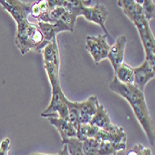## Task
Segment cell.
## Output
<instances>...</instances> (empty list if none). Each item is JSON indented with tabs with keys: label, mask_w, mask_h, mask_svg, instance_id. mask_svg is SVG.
<instances>
[{
	"label": "cell",
	"mask_w": 155,
	"mask_h": 155,
	"mask_svg": "<svg viewBox=\"0 0 155 155\" xmlns=\"http://www.w3.org/2000/svg\"><path fill=\"white\" fill-rule=\"evenodd\" d=\"M81 15L84 16L87 21L98 24L102 28L104 35L107 37H110L107 28L105 26V22L109 17V10L103 4L97 2L92 7H88V8L84 7Z\"/></svg>",
	"instance_id": "52a82bcc"
},
{
	"label": "cell",
	"mask_w": 155,
	"mask_h": 155,
	"mask_svg": "<svg viewBox=\"0 0 155 155\" xmlns=\"http://www.w3.org/2000/svg\"><path fill=\"white\" fill-rule=\"evenodd\" d=\"M137 3H139L140 6H141L144 18L146 19L147 21H150V20L154 19L155 16L154 1H152V0H143V1H137Z\"/></svg>",
	"instance_id": "ffe728a7"
},
{
	"label": "cell",
	"mask_w": 155,
	"mask_h": 155,
	"mask_svg": "<svg viewBox=\"0 0 155 155\" xmlns=\"http://www.w3.org/2000/svg\"><path fill=\"white\" fill-rule=\"evenodd\" d=\"M82 141V147L84 155H98L101 140L97 138H84Z\"/></svg>",
	"instance_id": "ac0fdd59"
},
{
	"label": "cell",
	"mask_w": 155,
	"mask_h": 155,
	"mask_svg": "<svg viewBox=\"0 0 155 155\" xmlns=\"http://www.w3.org/2000/svg\"><path fill=\"white\" fill-rule=\"evenodd\" d=\"M116 79L124 84H133L134 81V72L133 67L126 63H122L115 72Z\"/></svg>",
	"instance_id": "2e32d148"
},
{
	"label": "cell",
	"mask_w": 155,
	"mask_h": 155,
	"mask_svg": "<svg viewBox=\"0 0 155 155\" xmlns=\"http://www.w3.org/2000/svg\"><path fill=\"white\" fill-rule=\"evenodd\" d=\"M48 121L59 131L61 137V141H64L70 137H77L76 129L69 123V121L59 117H49Z\"/></svg>",
	"instance_id": "7c38bea8"
},
{
	"label": "cell",
	"mask_w": 155,
	"mask_h": 155,
	"mask_svg": "<svg viewBox=\"0 0 155 155\" xmlns=\"http://www.w3.org/2000/svg\"><path fill=\"white\" fill-rule=\"evenodd\" d=\"M10 147V139L8 137L3 139L0 143V155H8V150Z\"/></svg>",
	"instance_id": "7402d4cb"
},
{
	"label": "cell",
	"mask_w": 155,
	"mask_h": 155,
	"mask_svg": "<svg viewBox=\"0 0 155 155\" xmlns=\"http://www.w3.org/2000/svg\"><path fill=\"white\" fill-rule=\"evenodd\" d=\"M31 155H69L68 153V150H67V148L65 145H63L62 149L57 153V154H45V153H39V152H35V153H32Z\"/></svg>",
	"instance_id": "603a6c76"
},
{
	"label": "cell",
	"mask_w": 155,
	"mask_h": 155,
	"mask_svg": "<svg viewBox=\"0 0 155 155\" xmlns=\"http://www.w3.org/2000/svg\"><path fill=\"white\" fill-rule=\"evenodd\" d=\"M127 43V37L125 35H120L117 37L114 44L110 48L107 59L110 61V64L114 70V73L119 68V66L124 61V52L125 47Z\"/></svg>",
	"instance_id": "30bf717a"
},
{
	"label": "cell",
	"mask_w": 155,
	"mask_h": 155,
	"mask_svg": "<svg viewBox=\"0 0 155 155\" xmlns=\"http://www.w3.org/2000/svg\"><path fill=\"white\" fill-rule=\"evenodd\" d=\"M133 24L137 27V32L141 39L142 45L145 51V61L154 68L155 66V39L149 25V21H146L144 15L137 16L133 21Z\"/></svg>",
	"instance_id": "277c9868"
},
{
	"label": "cell",
	"mask_w": 155,
	"mask_h": 155,
	"mask_svg": "<svg viewBox=\"0 0 155 155\" xmlns=\"http://www.w3.org/2000/svg\"><path fill=\"white\" fill-rule=\"evenodd\" d=\"M117 5L122 8L123 12L127 16L131 22L136 17L143 13L141 6L135 0H119L117 1Z\"/></svg>",
	"instance_id": "5bb4252c"
},
{
	"label": "cell",
	"mask_w": 155,
	"mask_h": 155,
	"mask_svg": "<svg viewBox=\"0 0 155 155\" xmlns=\"http://www.w3.org/2000/svg\"><path fill=\"white\" fill-rule=\"evenodd\" d=\"M100 104L96 96L89 97L87 101L81 102H74V106L77 109L79 124H89L92 116L96 114L97 105Z\"/></svg>",
	"instance_id": "8fae6325"
},
{
	"label": "cell",
	"mask_w": 155,
	"mask_h": 155,
	"mask_svg": "<svg viewBox=\"0 0 155 155\" xmlns=\"http://www.w3.org/2000/svg\"><path fill=\"white\" fill-rule=\"evenodd\" d=\"M1 5L15 20L17 31L15 44L22 55L34 50L41 52L48 44L39 31L36 23L30 21L29 15L33 2L19 0H0Z\"/></svg>",
	"instance_id": "6da1fadb"
},
{
	"label": "cell",
	"mask_w": 155,
	"mask_h": 155,
	"mask_svg": "<svg viewBox=\"0 0 155 155\" xmlns=\"http://www.w3.org/2000/svg\"><path fill=\"white\" fill-rule=\"evenodd\" d=\"M126 149V143H115L108 141V140H101L98 155H116L119 151Z\"/></svg>",
	"instance_id": "9a60e30c"
},
{
	"label": "cell",
	"mask_w": 155,
	"mask_h": 155,
	"mask_svg": "<svg viewBox=\"0 0 155 155\" xmlns=\"http://www.w3.org/2000/svg\"><path fill=\"white\" fill-rule=\"evenodd\" d=\"M110 88L112 92L118 94L129 103L136 118L142 126L150 144L154 145V123L150 115L144 92L135 87L133 84H124L120 83L115 76L110 84Z\"/></svg>",
	"instance_id": "7a4b0ae2"
},
{
	"label": "cell",
	"mask_w": 155,
	"mask_h": 155,
	"mask_svg": "<svg viewBox=\"0 0 155 155\" xmlns=\"http://www.w3.org/2000/svg\"><path fill=\"white\" fill-rule=\"evenodd\" d=\"M108 37L105 35H89L87 37L86 48L91 55L96 64H98L102 60L107 59L110 46L109 45Z\"/></svg>",
	"instance_id": "8992f818"
},
{
	"label": "cell",
	"mask_w": 155,
	"mask_h": 155,
	"mask_svg": "<svg viewBox=\"0 0 155 155\" xmlns=\"http://www.w3.org/2000/svg\"><path fill=\"white\" fill-rule=\"evenodd\" d=\"M62 144L66 146L69 155H84L82 141L77 137H70L62 141Z\"/></svg>",
	"instance_id": "d6986e66"
},
{
	"label": "cell",
	"mask_w": 155,
	"mask_h": 155,
	"mask_svg": "<svg viewBox=\"0 0 155 155\" xmlns=\"http://www.w3.org/2000/svg\"><path fill=\"white\" fill-rule=\"evenodd\" d=\"M89 124L97 126L98 129L110 133H116L123 129L121 126H117L114 124H112L108 111L106 110L105 107L101 103L97 105L96 114L92 116Z\"/></svg>",
	"instance_id": "ba28073f"
},
{
	"label": "cell",
	"mask_w": 155,
	"mask_h": 155,
	"mask_svg": "<svg viewBox=\"0 0 155 155\" xmlns=\"http://www.w3.org/2000/svg\"><path fill=\"white\" fill-rule=\"evenodd\" d=\"M49 7L48 0H42V1L33 2L30 15L29 17H33L36 22L43 21V22H50L49 20Z\"/></svg>",
	"instance_id": "4fadbf2b"
},
{
	"label": "cell",
	"mask_w": 155,
	"mask_h": 155,
	"mask_svg": "<svg viewBox=\"0 0 155 155\" xmlns=\"http://www.w3.org/2000/svg\"><path fill=\"white\" fill-rule=\"evenodd\" d=\"M52 97L48 107L42 112L41 116L45 118L59 117L68 121V107L66 101L68 98L65 97L61 84L52 87Z\"/></svg>",
	"instance_id": "5b68a950"
},
{
	"label": "cell",
	"mask_w": 155,
	"mask_h": 155,
	"mask_svg": "<svg viewBox=\"0 0 155 155\" xmlns=\"http://www.w3.org/2000/svg\"><path fill=\"white\" fill-rule=\"evenodd\" d=\"M126 155H152L150 149L144 147L142 144H136Z\"/></svg>",
	"instance_id": "44dd1931"
},
{
	"label": "cell",
	"mask_w": 155,
	"mask_h": 155,
	"mask_svg": "<svg viewBox=\"0 0 155 155\" xmlns=\"http://www.w3.org/2000/svg\"><path fill=\"white\" fill-rule=\"evenodd\" d=\"M133 72H134L133 86L137 89L144 92L146 84L149 83V81L154 79L155 77L154 68L151 67L146 61H144L139 66L133 68Z\"/></svg>",
	"instance_id": "9c48e42d"
},
{
	"label": "cell",
	"mask_w": 155,
	"mask_h": 155,
	"mask_svg": "<svg viewBox=\"0 0 155 155\" xmlns=\"http://www.w3.org/2000/svg\"><path fill=\"white\" fill-rule=\"evenodd\" d=\"M43 55L44 68L47 72L51 87L61 84L60 82V51L57 38H54L41 51Z\"/></svg>",
	"instance_id": "3957f363"
},
{
	"label": "cell",
	"mask_w": 155,
	"mask_h": 155,
	"mask_svg": "<svg viewBox=\"0 0 155 155\" xmlns=\"http://www.w3.org/2000/svg\"><path fill=\"white\" fill-rule=\"evenodd\" d=\"M97 126L92 125L91 124H81L77 128V138L83 140L84 138H96L98 133Z\"/></svg>",
	"instance_id": "e0dca14e"
}]
</instances>
